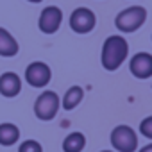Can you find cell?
Here are the masks:
<instances>
[{"label": "cell", "instance_id": "obj_1", "mask_svg": "<svg viewBox=\"0 0 152 152\" xmlns=\"http://www.w3.org/2000/svg\"><path fill=\"white\" fill-rule=\"evenodd\" d=\"M129 56V43L124 36H109L102 45L100 63L107 72H115L122 66V63Z\"/></svg>", "mask_w": 152, "mask_h": 152}, {"label": "cell", "instance_id": "obj_2", "mask_svg": "<svg viewBox=\"0 0 152 152\" xmlns=\"http://www.w3.org/2000/svg\"><path fill=\"white\" fill-rule=\"evenodd\" d=\"M147 20V9L141 6H131L120 11L115 18V25L120 32H136Z\"/></svg>", "mask_w": 152, "mask_h": 152}, {"label": "cell", "instance_id": "obj_3", "mask_svg": "<svg viewBox=\"0 0 152 152\" xmlns=\"http://www.w3.org/2000/svg\"><path fill=\"white\" fill-rule=\"evenodd\" d=\"M59 95L56 91L45 90L43 93L38 95L36 102H34V115L36 118L43 120V122H50L56 118L57 111H59Z\"/></svg>", "mask_w": 152, "mask_h": 152}, {"label": "cell", "instance_id": "obj_4", "mask_svg": "<svg viewBox=\"0 0 152 152\" xmlns=\"http://www.w3.org/2000/svg\"><path fill=\"white\" fill-rule=\"evenodd\" d=\"M109 141L116 152H134L138 148V134L129 125H116L111 131Z\"/></svg>", "mask_w": 152, "mask_h": 152}, {"label": "cell", "instance_id": "obj_5", "mask_svg": "<svg viewBox=\"0 0 152 152\" xmlns=\"http://www.w3.org/2000/svg\"><path fill=\"white\" fill-rule=\"evenodd\" d=\"M97 18L95 13L88 7H77L73 9V13L70 15V27L73 32L77 34H88L95 29Z\"/></svg>", "mask_w": 152, "mask_h": 152}, {"label": "cell", "instance_id": "obj_6", "mask_svg": "<svg viewBox=\"0 0 152 152\" xmlns=\"http://www.w3.org/2000/svg\"><path fill=\"white\" fill-rule=\"evenodd\" d=\"M52 79V70L43 61H34L25 68V81L32 88H45Z\"/></svg>", "mask_w": 152, "mask_h": 152}, {"label": "cell", "instance_id": "obj_7", "mask_svg": "<svg viewBox=\"0 0 152 152\" xmlns=\"http://www.w3.org/2000/svg\"><path fill=\"white\" fill-rule=\"evenodd\" d=\"M63 23V11L56 6H48L41 11L39 20H38V27L43 34H54L59 31Z\"/></svg>", "mask_w": 152, "mask_h": 152}, {"label": "cell", "instance_id": "obj_8", "mask_svg": "<svg viewBox=\"0 0 152 152\" xmlns=\"http://www.w3.org/2000/svg\"><path fill=\"white\" fill-rule=\"evenodd\" d=\"M129 70L136 79H148L152 77V54L138 52L129 61Z\"/></svg>", "mask_w": 152, "mask_h": 152}, {"label": "cell", "instance_id": "obj_9", "mask_svg": "<svg viewBox=\"0 0 152 152\" xmlns=\"http://www.w3.org/2000/svg\"><path fill=\"white\" fill-rule=\"evenodd\" d=\"M22 91V79L15 72H6L0 75V95L13 99Z\"/></svg>", "mask_w": 152, "mask_h": 152}, {"label": "cell", "instance_id": "obj_10", "mask_svg": "<svg viewBox=\"0 0 152 152\" xmlns=\"http://www.w3.org/2000/svg\"><path fill=\"white\" fill-rule=\"evenodd\" d=\"M20 50L18 41L13 38V34L9 31H6L4 27H0V56L2 57H13L16 56Z\"/></svg>", "mask_w": 152, "mask_h": 152}, {"label": "cell", "instance_id": "obj_11", "mask_svg": "<svg viewBox=\"0 0 152 152\" xmlns=\"http://www.w3.org/2000/svg\"><path fill=\"white\" fill-rule=\"evenodd\" d=\"M83 99H84V90H83L81 86H72V88H68L66 93L63 95L61 106H63L64 111H72V109H75V107L83 102Z\"/></svg>", "mask_w": 152, "mask_h": 152}, {"label": "cell", "instance_id": "obj_12", "mask_svg": "<svg viewBox=\"0 0 152 152\" xmlns=\"http://www.w3.org/2000/svg\"><path fill=\"white\" fill-rule=\"evenodd\" d=\"M86 147V136L79 131L70 132L63 140V152H83Z\"/></svg>", "mask_w": 152, "mask_h": 152}, {"label": "cell", "instance_id": "obj_13", "mask_svg": "<svg viewBox=\"0 0 152 152\" xmlns=\"http://www.w3.org/2000/svg\"><path fill=\"white\" fill-rule=\"evenodd\" d=\"M18 140H20V129L15 124H9V122L0 124V145L13 147Z\"/></svg>", "mask_w": 152, "mask_h": 152}, {"label": "cell", "instance_id": "obj_14", "mask_svg": "<svg viewBox=\"0 0 152 152\" xmlns=\"http://www.w3.org/2000/svg\"><path fill=\"white\" fill-rule=\"evenodd\" d=\"M18 152H43V147L36 140H25V141L20 143Z\"/></svg>", "mask_w": 152, "mask_h": 152}, {"label": "cell", "instance_id": "obj_15", "mask_svg": "<svg viewBox=\"0 0 152 152\" xmlns=\"http://www.w3.org/2000/svg\"><path fill=\"white\" fill-rule=\"evenodd\" d=\"M140 132H141L145 138L152 140V115L147 116V118H143V120L140 122Z\"/></svg>", "mask_w": 152, "mask_h": 152}, {"label": "cell", "instance_id": "obj_16", "mask_svg": "<svg viewBox=\"0 0 152 152\" xmlns=\"http://www.w3.org/2000/svg\"><path fill=\"white\" fill-rule=\"evenodd\" d=\"M140 152H152V143H148V145H145L143 148H140Z\"/></svg>", "mask_w": 152, "mask_h": 152}, {"label": "cell", "instance_id": "obj_17", "mask_svg": "<svg viewBox=\"0 0 152 152\" xmlns=\"http://www.w3.org/2000/svg\"><path fill=\"white\" fill-rule=\"evenodd\" d=\"M27 2H32V4H39V2H43V0H27Z\"/></svg>", "mask_w": 152, "mask_h": 152}, {"label": "cell", "instance_id": "obj_18", "mask_svg": "<svg viewBox=\"0 0 152 152\" xmlns=\"http://www.w3.org/2000/svg\"><path fill=\"white\" fill-rule=\"evenodd\" d=\"M100 152H113V150H100Z\"/></svg>", "mask_w": 152, "mask_h": 152}]
</instances>
